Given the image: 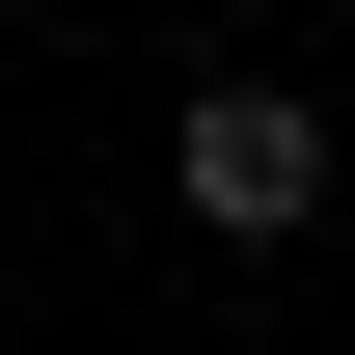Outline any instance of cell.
I'll list each match as a JSON object with an SVG mask.
<instances>
[{"instance_id":"obj_1","label":"cell","mask_w":355,"mask_h":355,"mask_svg":"<svg viewBox=\"0 0 355 355\" xmlns=\"http://www.w3.org/2000/svg\"><path fill=\"white\" fill-rule=\"evenodd\" d=\"M164 164H191V219H219V246H301V219H328V110H301V83H191Z\"/></svg>"}]
</instances>
